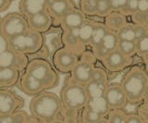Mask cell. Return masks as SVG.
<instances>
[{
    "label": "cell",
    "mask_w": 148,
    "mask_h": 123,
    "mask_svg": "<svg viewBox=\"0 0 148 123\" xmlns=\"http://www.w3.org/2000/svg\"><path fill=\"white\" fill-rule=\"evenodd\" d=\"M62 106L60 96L58 97L55 93L45 91L31 100L29 108L31 115L35 117L40 123H51L57 118Z\"/></svg>",
    "instance_id": "obj_1"
},
{
    "label": "cell",
    "mask_w": 148,
    "mask_h": 123,
    "mask_svg": "<svg viewBox=\"0 0 148 123\" xmlns=\"http://www.w3.org/2000/svg\"><path fill=\"white\" fill-rule=\"evenodd\" d=\"M121 85L129 104L138 105L143 102L148 86V74L139 66L130 69L121 81Z\"/></svg>",
    "instance_id": "obj_2"
},
{
    "label": "cell",
    "mask_w": 148,
    "mask_h": 123,
    "mask_svg": "<svg viewBox=\"0 0 148 123\" xmlns=\"http://www.w3.org/2000/svg\"><path fill=\"white\" fill-rule=\"evenodd\" d=\"M25 70L42 81L45 85L46 90L57 87L59 83L58 70L45 58H34L30 60Z\"/></svg>",
    "instance_id": "obj_3"
},
{
    "label": "cell",
    "mask_w": 148,
    "mask_h": 123,
    "mask_svg": "<svg viewBox=\"0 0 148 123\" xmlns=\"http://www.w3.org/2000/svg\"><path fill=\"white\" fill-rule=\"evenodd\" d=\"M10 48L13 51L25 55L38 52L44 44V37L41 33L31 28L26 31L9 39Z\"/></svg>",
    "instance_id": "obj_4"
},
{
    "label": "cell",
    "mask_w": 148,
    "mask_h": 123,
    "mask_svg": "<svg viewBox=\"0 0 148 123\" xmlns=\"http://www.w3.org/2000/svg\"><path fill=\"white\" fill-rule=\"evenodd\" d=\"M60 99L63 106L82 110L89 100L85 86L69 81L61 89Z\"/></svg>",
    "instance_id": "obj_5"
},
{
    "label": "cell",
    "mask_w": 148,
    "mask_h": 123,
    "mask_svg": "<svg viewBox=\"0 0 148 123\" xmlns=\"http://www.w3.org/2000/svg\"><path fill=\"white\" fill-rule=\"evenodd\" d=\"M96 57L92 51H84L80 57V61L71 72V81L85 86L92 81V72L95 68Z\"/></svg>",
    "instance_id": "obj_6"
},
{
    "label": "cell",
    "mask_w": 148,
    "mask_h": 123,
    "mask_svg": "<svg viewBox=\"0 0 148 123\" xmlns=\"http://www.w3.org/2000/svg\"><path fill=\"white\" fill-rule=\"evenodd\" d=\"M28 18L21 12H11L1 19V33L10 39L29 29Z\"/></svg>",
    "instance_id": "obj_7"
},
{
    "label": "cell",
    "mask_w": 148,
    "mask_h": 123,
    "mask_svg": "<svg viewBox=\"0 0 148 123\" xmlns=\"http://www.w3.org/2000/svg\"><path fill=\"white\" fill-rule=\"evenodd\" d=\"M79 61L80 55L66 46L58 48L53 55V65L61 73H71Z\"/></svg>",
    "instance_id": "obj_8"
},
{
    "label": "cell",
    "mask_w": 148,
    "mask_h": 123,
    "mask_svg": "<svg viewBox=\"0 0 148 123\" xmlns=\"http://www.w3.org/2000/svg\"><path fill=\"white\" fill-rule=\"evenodd\" d=\"M102 64L106 70L111 72H119L132 64V57L125 56L118 49L113 50L105 57L101 59Z\"/></svg>",
    "instance_id": "obj_9"
},
{
    "label": "cell",
    "mask_w": 148,
    "mask_h": 123,
    "mask_svg": "<svg viewBox=\"0 0 148 123\" xmlns=\"http://www.w3.org/2000/svg\"><path fill=\"white\" fill-rule=\"evenodd\" d=\"M29 64L27 55L8 49L0 53V68H13L20 71L25 70Z\"/></svg>",
    "instance_id": "obj_10"
},
{
    "label": "cell",
    "mask_w": 148,
    "mask_h": 123,
    "mask_svg": "<svg viewBox=\"0 0 148 123\" xmlns=\"http://www.w3.org/2000/svg\"><path fill=\"white\" fill-rule=\"evenodd\" d=\"M24 101L8 89H0V115H8L23 107Z\"/></svg>",
    "instance_id": "obj_11"
},
{
    "label": "cell",
    "mask_w": 148,
    "mask_h": 123,
    "mask_svg": "<svg viewBox=\"0 0 148 123\" xmlns=\"http://www.w3.org/2000/svg\"><path fill=\"white\" fill-rule=\"evenodd\" d=\"M105 96L111 110L122 109L129 103L121 83H108Z\"/></svg>",
    "instance_id": "obj_12"
},
{
    "label": "cell",
    "mask_w": 148,
    "mask_h": 123,
    "mask_svg": "<svg viewBox=\"0 0 148 123\" xmlns=\"http://www.w3.org/2000/svg\"><path fill=\"white\" fill-rule=\"evenodd\" d=\"M18 84H20V89L22 93L27 95H32V96H35L45 91H47L45 85L42 81L36 79L26 70L23 71V73L21 74Z\"/></svg>",
    "instance_id": "obj_13"
},
{
    "label": "cell",
    "mask_w": 148,
    "mask_h": 123,
    "mask_svg": "<svg viewBox=\"0 0 148 123\" xmlns=\"http://www.w3.org/2000/svg\"><path fill=\"white\" fill-rule=\"evenodd\" d=\"M118 43H119V38L117 33L108 31V33L104 37V39L102 40V42L98 45L92 48V51L94 52L95 57L101 60L106 55L112 52L113 50L117 49Z\"/></svg>",
    "instance_id": "obj_14"
},
{
    "label": "cell",
    "mask_w": 148,
    "mask_h": 123,
    "mask_svg": "<svg viewBox=\"0 0 148 123\" xmlns=\"http://www.w3.org/2000/svg\"><path fill=\"white\" fill-rule=\"evenodd\" d=\"M75 8V5L71 0H48L47 11L53 19L60 20L67 13Z\"/></svg>",
    "instance_id": "obj_15"
},
{
    "label": "cell",
    "mask_w": 148,
    "mask_h": 123,
    "mask_svg": "<svg viewBox=\"0 0 148 123\" xmlns=\"http://www.w3.org/2000/svg\"><path fill=\"white\" fill-rule=\"evenodd\" d=\"M53 20V17L50 15L48 11L37 13V14L28 18V23H29L30 28L39 31L41 33H45L51 28Z\"/></svg>",
    "instance_id": "obj_16"
},
{
    "label": "cell",
    "mask_w": 148,
    "mask_h": 123,
    "mask_svg": "<svg viewBox=\"0 0 148 123\" xmlns=\"http://www.w3.org/2000/svg\"><path fill=\"white\" fill-rule=\"evenodd\" d=\"M86 15L81 10H71V12L67 13L61 20H59L61 24L63 31H69V30H75L80 28V27L86 21Z\"/></svg>",
    "instance_id": "obj_17"
},
{
    "label": "cell",
    "mask_w": 148,
    "mask_h": 123,
    "mask_svg": "<svg viewBox=\"0 0 148 123\" xmlns=\"http://www.w3.org/2000/svg\"><path fill=\"white\" fill-rule=\"evenodd\" d=\"M48 0H20V12L29 18L37 13L47 11Z\"/></svg>",
    "instance_id": "obj_18"
},
{
    "label": "cell",
    "mask_w": 148,
    "mask_h": 123,
    "mask_svg": "<svg viewBox=\"0 0 148 123\" xmlns=\"http://www.w3.org/2000/svg\"><path fill=\"white\" fill-rule=\"evenodd\" d=\"M61 42L64 44V46L73 50L74 52L80 55V57L84 52L83 51V47L85 46V44L79 38V35L77 33V29L64 31L61 36Z\"/></svg>",
    "instance_id": "obj_19"
},
{
    "label": "cell",
    "mask_w": 148,
    "mask_h": 123,
    "mask_svg": "<svg viewBox=\"0 0 148 123\" xmlns=\"http://www.w3.org/2000/svg\"><path fill=\"white\" fill-rule=\"evenodd\" d=\"M104 23L106 26V28L108 29V31L118 33L120 29L129 23L128 16L121 11L113 10L105 18Z\"/></svg>",
    "instance_id": "obj_20"
},
{
    "label": "cell",
    "mask_w": 148,
    "mask_h": 123,
    "mask_svg": "<svg viewBox=\"0 0 148 123\" xmlns=\"http://www.w3.org/2000/svg\"><path fill=\"white\" fill-rule=\"evenodd\" d=\"M21 71L13 68H0V89H8L21 79Z\"/></svg>",
    "instance_id": "obj_21"
},
{
    "label": "cell",
    "mask_w": 148,
    "mask_h": 123,
    "mask_svg": "<svg viewBox=\"0 0 148 123\" xmlns=\"http://www.w3.org/2000/svg\"><path fill=\"white\" fill-rule=\"evenodd\" d=\"M85 107L99 113L101 115H103L104 117L108 115L109 112L111 111V109L108 106V103L106 101V96L89 98Z\"/></svg>",
    "instance_id": "obj_22"
},
{
    "label": "cell",
    "mask_w": 148,
    "mask_h": 123,
    "mask_svg": "<svg viewBox=\"0 0 148 123\" xmlns=\"http://www.w3.org/2000/svg\"><path fill=\"white\" fill-rule=\"evenodd\" d=\"M108 83H100V81H91L89 83L85 85V89L89 98L105 96Z\"/></svg>",
    "instance_id": "obj_23"
},
{
    "label": "cell",
    "mask_w": 148,
    "mask_h": 123,
    "mask_svg": "<svg viewBox=\"0 0 148 123\" xmlns=\"http://www.w3.org/2000/svg\"><path fill=\"white\" fill-rule=\"evenodd\" d=\"M96 22L97 21L92 20H86L84 23H83L80 28L77 29V33L79 35V38H80V40L85 45L89 44L90 43V40H91L92 33H94Z\"/></svg>",
    "instance_id": "obj_24"
},
{
    "label": "cell",
    "mask_w": 148,
    "mask_h": 123,
    "mask_svg": "<svg viewBox=\"0 0 148 123\" xmlns=\"http://www.w3.org/2000/svg\"><path fill=\"white\" fill-rule=\"evenodd\" d=\"M31 116L23 110H17L8 115H0V123H25Z\"/></svg>",
    "instance_id": "obj_25"
},
{
    "label": "cell",
    "mask_w": 148,
    "mask_h": 123,
    "mask_svg": "<svg viewBox=\"0 0 148 123\" xmlns=\"http://www.w3.org/2000/svg\"><path fill=\"white\" fill-rule=\"evenodd\" d=\"M117 35L119 40H126V41L136 42V40L138 39L136 24L133 23V22H129L127 25H125L123 28H121L118 31Z\"/></svg>",
    "instance_id": "obj_26"
},
{
    "label": "cell",
    "mask_w": 148,
    "mask_h": 123,
    "mask_svg": "<svg viewBox=\"0 0 148 123\" xmlns=\"http://www.w3.org/2000/svg\"><path fill=\"white\" fill-rule=\"evenodd\" d=\"M108 29L106 28V26L105 25L104 22H96L94 33L92 34V37L89 43L91 48H94L96 45H98L102 42V40L104 39L106 34L108 33Z\"/></svg>",
    "instance_id": "obj_27"
},
{
    "label": "cell",
    "mask_w": 148,
    "mask_h": 123,
    "mask_svg": "<svg viewBox=\"0 0 148 123\" xmlns=\"http://www.w3.org/2000/svg\"><path fill=\"white\" fill-rule=\"evenodd\" d=\"M117 49L129 57H133V56L137 55L136 43L133 41L119 40Z\"/></svg>",
    "instance_id": "obj_28"
},
{
    "label": "cell",
    "mask_w": 148,
    "mask_h": 123,
    "mask_svg": "<svg viewBox=\"0 0 148 123\" xmlns=\"http://www.w3.org/2000/svg\"><path fill=\"white\" fill-rule=\"evenodd\" d=\"M104 118L106 117L94 110H91V109L87 107L82 109V113H81L82 123H95Z\"/></svg>",
    "instance_id": "obj_29"
},
{
    "label": "cell",
    "mask_w": 148,
    "mask_h": 123,
    "mask_svg": "<svg viewBox=\"0 0 148 123\" xmlns=\"http://www.w3.org/2000/svg\"><path fill=\"white\" fill-rule=\"evenodd\" d=\"M60 113H62V120L65 123H79V113H80V110H78V109L62 106Z\"/></svg>",
    "instance_id": "obj_30"
},
{
    "label": "cell",
    "mask_w": 148,
    "mask_h": 123,
    "mask_svg": "<svg viewBox=\"0 0 148 123\" xmlns=\"http://www.w3.org/2000/svg\"><path fill=\"white\" fill-rule=\"evenodd\" d=\"M98 0H81L80 10L87 16H96V7Z\"/></svg>",
    "instance_id": "obj_31"
},
{
    "label": "cell",
    "mask_w": 148,
    "mask_h": 123,
    "mask_svg": "<svg viewBox=\"0 0 148 123\" xmlns=\"http://www.w3.org/2000/svg\"><path fill=\"white\" fill-rule=\"evenodd\" d=\"M135 43L137 55L140 57L145 59L148 55V33L137 39Z\"/></svg>",
    "instance_id": "obj_32"
},
{
    "label": "cell",
    "mask_w": 148,
    "mask_h": 123,
    "mask_svg": "<svg viewBox=\"0 0 148 123\" xmlns=\"http://www.w3.org/2000/svg\"><path fill=\"white\" fill-rule=\"evenodd\" d=\"M113 11L108 0H98L96 7V16L106 18L109 13Z\"/></svg>",
    "instance_id": "obj_33"
},
{
    "label": "cell",
    "mask_w": 148,
    "mask_h": 123,
    "mask_svg": "<svg viewBox=\"0 0 148 123\" xmlns=\"http://www.w3.org/2000/svg\"><path fill=\"white\" fill-rule=\"evenodd\" d=\"M126 114L122 109H115L111 110L108 114V122L109 123H127Z\"/></svg>",
    "instance_id": "obj_34"
},
{
    "label": "cell",
    "mask_w": 148,
    "mask_h": 123,
    "mask_svg": "<svg viewBox=\"0 0 148 123\" xmlns=\"http://www.w3.org/2000/svg\"><path fill=\"white\" fill-rule=\"evenodd\" d=\"M92 81H100V83H108V75L106 73V71L103 68L95 67L94 72H92Z\"/></svg>",
    "instance_id": "obj_35"
},
{
    "label": "cell",
    "mask_w": 148,
    "mask_h": 123,
    "mask_svg": "<svg viewBox=\"0 0 148 123\" xmlns=\"http://www.w3.org/2000/svg\"><path fill=\"white\" fill-rule=\"evenodd\" d=\"M132 22L141 24L148 29V12L145 13L136 12L135 14L132 16Z\"/></svg>",
    "instance_id": "obj_36"
},
{
    "label": "cell",
    "mask_w": 148,
    "mask_h": 123,
    "mask_svg": "<svg viewBox=\"0 0 148 123\" xmlns=\"http://www.w3.org/2000/svg\"><path fill=\"white\" fill-rule=\"evenodd\" d=\"M138 5H139V0H129L127 7L125 8V10L123 11V13L126 14L127 16L132 17L137 12Z\"/></svg>",
    "instance_id": "obj_37"
},
{
    "label": "cell",
    "mask_w": 148,
    "mask_h": 123,
    "mask_svg": "<svg viewBox=\"0 0 148 123\" xmlns=\"http://www.w3.org/2000/svg\"><path fill=\"white\" fill-rule=\"evenodd\" d=\"M127 123H148V120L141 114H126Z\"/></svg>",
    "instance_id": "obj_38"
},
{
    "label": "cell",
    "mask_w": 148,
    "mask_h": 123,
    "mask_svg": "<svg viewBox=\"0 0 148 123\" xmlns=\"http://www.w3.org/2000/svg\"><path fill=\"white\" fill-rule=\"evenodd\" d=\"M113 10L115 11H121L123 12L127 7L129 0H108Z\"/></svg>",
    "instance_id": "obj_39"
},
{
    "label": "cell",
    "mask_w": 148,
    "mask_h": 123,
    "mask_svg": "<svg viewBox=\"0 0 148 123\" xmlns=\"http://www.w3.org/2000/svg\"><path fill=\"white\" fill-rule=\"evenodd\" d=\"M10 48V44H9V39L6 37L4 34H0V53H3L7 51L8 49Z\"/></svg>",
    "instance_id": "obj_40"
},
{
    "label": "cell",
    "mask_w": 148,
    "mask_h": 123,
    "mask_svg": "<svg viewBox=\"0 0 148 123\" xmlns=\"http://www.w3.org/2000/svg\"><path fill=\"white\" fill-rule=\"evenodd\" d=\"M137 12H139V13L148 12V0H139Z\"/></svg>",
    "instance_id": "obj_41"
},
{
    "label": "cell",
    "mask_w": 148,
    "mask_h": 123,
    "mask_svg": "<svg viewBox=\"0 0 148 123\" xmlns=\"http://www.w3.org/2000/svg\"><path fill=\"white\" fill-rule=\"evenodd\" d=\"M13 0H0V12L3 13L8 10Z\"/></svg>",
    "instance_id": "obj_42"
},
{
    "label": "cell",
    "mask_w": 148,
    "mask_h": 123,
    "mask_svg": "<svg viewBox=\"0 0 148 123\" xmlns=\"http://www.w3.org/2000/svg\"><path fill=\"white\" fill-rule=\"evenodd\" d=\"M140 110H145V112H140V114H141V115H143L145 118H146L147 120H148V105L143 103V105H142L141 107H140Z\"/></svg>",
    "instance_id": "obj_43"
},
{
    "label": "cell",
    "mask_w": 148,
    "mask_h": 123,
    "mask_svg": "<svg viewBox=\"0 0 148 123\" xmlns=\"http://www.w3.org/2000/svg\"><path fill=\"white\" fill-rule=\"evenodd\" d=\"M25 123H40V121L37 120V118H35V117H34V116H32L31 115V118H30V120H28V121H26Z\"/></svg>",
    "instance_id": "obj_44"
},
{
    "label": "cell",
    "mask_w": 148,
    "mask_h": 123,
    "mask_svg": "<svg viewBox=\"0 0 148 123\" xmlns=\"http://www.w3.org/2000/svg\"><path fill=\"white\" fill-rule=\"evenodd\" d=\"M143 102L148 105V86H147V88H146V91H145V97H143Z\"/></svg>",
    "instance_id": "obj_45"
},
{
    "label": "cell",
    "mask_w": 148,
    "mask_h": 123,
    "mask_svg": "<svg viewBox=\"0 0 148 123\" xmlns=\"http://www.w3.org/2000/svg\"><path fill=\"white\" fill-rule=\"evenodd\" d=\"M51 123H65V122L63 121L62 118H57L55 120H53V121L51 122Z\"/></svg>",
    "instance_id": "obj_46"
},
{
    "label": "cell",
    "mask_w": 148,
    "mask_h": 123,
    "mask_svg": "<svg viewBox=\"0 0 148 123\" xmlns=\"http://www.w3.org/2000/svg\"><path fill=\"white\" fill-rule=\"evenodd\" d=\"M95 123H109V122H108V118H102V120H98V121L95 122Z\"/></svg>",
    "instance_id": "obj_47"
},
{
    "label": "cell",
    "mask_w": 148,
    "mask_h": 123,
    "mask_svg": "<svg viewBox=\"0 0 148 123\" xmlns=\"http://www.w3.org/2000/svg\"><path fill=\"white\" fill-rule=\"evenodd\" d=\"M145 71L147 72V74H148V58L145 59Z\"/></svg>",
    "instance_id": "obj_48"
},
{
    "label": "cell",
    "mask_w": 148,
    "mask_h": 123,
    "mask_svg": "<svg viewBox=\"0 0 148 123\" xmlns=\"http://www.w3.org/2000/svg\"><path fill=\"white\" fill-rule=\"evenodd\" d=\"M147 58H148V55H147V57H145V59H147ZM145 59H143V60H145Z\"/></svg>",
    "instance_id": "obj_49"
}]
</instances>
